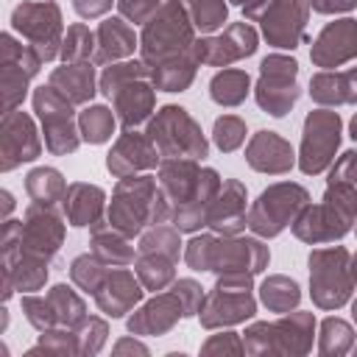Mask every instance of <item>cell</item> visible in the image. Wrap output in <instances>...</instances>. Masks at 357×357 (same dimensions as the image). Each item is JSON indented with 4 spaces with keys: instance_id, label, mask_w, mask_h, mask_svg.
I'll use <instances>...</instances> for the list:
<instances>
[{
    "instance_id": "cell-1",
    "label": "cell",
    "mask_w": 357,
    "mask_h": 357,
    "mask_svg": "<svg viewBox=\"0 0 357 357\" xmlns=\"http://www.w3.org/2000/svg\"><path fill=\"white\" fill-rule=\"evenodd\" d=\"M357 220V178H332L326 181L324 201L315 206H304L293 226V234L304 243H329L343 237Z\"/></svg>"
},
{
    "instance_id": "cell-2",
    "label": "cell",
    "mask_w": 357,
    "mask_h": 357,
    "mask_svg": "<svg viewBox=\"0 0 357 357\" xmlns=\"http://www.w3.org/2000/svg\"><path fill=\"white\" fill-rule=\"evenodd\" d=\"M170 206L159 192V184L151 176H126L117 181V190L109 204V226L126 237L139 234L145 226L165 223Z\"/></svg>"
},
{
    "instance_id": "cell-3",
    "label": "cell",
    "mask_w": 357,
    "mask_h": 357,
    "mask_svg": "<svg viewBox=\"0 0 357 357\" xmlns=\"http://www.w3.org/2000/svg\"><path fill=\"white\" fill-rule=\"evenodd\" d=\"M184 259L192 271L215 273H259L268 265V248L251 237H212L201 234L187 243Z\"/></svg>"
},
{
    "instance_id": "cell-4",
    "label": "cell",
    "mask_w": 357,
    "mask_h": 357,
    "mask_svg": "<svg viewBox=\"0 0 357 357\" xmlns=\"http://www.w3.org/2000/svg\"><path fill=\"white\" fill-rule=\"evenodd\" d=\"M195 39H192V20L187 14V8L181 6V0H167L142 28V61L148 67L173 59L178 53L192 50Z\"/></svg>"
},
{
    "instance_id": "cell-5",
    "label": "cell",
    "mask_w": 357,
    "mask_h": 357,
    "mask_svg": "<svg viewBox=\"0 0 357 357\" xmlns=\"http://www.w3.org/2000/svg\"><path fill=\"white\" fill-rule=\"evenodd\" d=\"M145 134L153 139L156 151L165 159L181 156V159H195L198 162V159L206 156V139H204L198 123L181 106L159 109Z\"/></svg>"
},
{
    "instance_id": "cell-6",
    "label": "cell",
    "mask_w": 357,
    "mask_h": 357,
    "mask_svg": "<svg viewBox=\"0 0 357 357\" xmlns=\"http://www.w3.org/2000/svg\"><path fill=\"white\" fill-rule=\"evenodd\" d=\"M349 259H351L349 251L340 245L318 248L310 254V287H312V301L321 310H337L349 301L354 287Z\"/></svg>"
},
{
    "instance_id": "cell-7",
    "label": "cell",
    "mask_w": 357,
    "mask_h": 357,
    "mask_svg": "<svg viewBox=\"0 0 357 357\" xmlns=\"http://www.w3.org/2000/svg\"><path fill=\"white\" fill-rule=\"evenodd\" d=\"M307 204H310V195L301 184H290V181L273 184L248 209V229L259 237H276L284 226L296 220V215Z\"/></svg>"
},
{
    "instance_id": "cell-8",
    "label": "cell",
    "mask_w": 357,
    "mask_h": 357,
    "mask_svg": "<svg viewBox=\"0 0 357 357\" xmlns=\"http://www.w3.org/2000/svg\"><path fill=\"white\" fill-rule=\"evenodd\" d=\"M312 326L315 318L310 312H290L276 324H254L251 329H245L243 349L251 354H265V351L304 354L312 343Z\"/></svg>"
},
{
    "instance_id": "cell-9",
    "label": "cell",
    "mask_w": 357,
    "mask_h": 357,
    "mask_svg": "<svg viewBox=\"0 0 357 357\" xmlns=\"http://www.w3.org/2000/svg\"><path fill=\"white\" fill-rule=\"evenodd\" d=\"M33 112L42 120V131H45V148L56 156L73 153L81 142V128H75V114H73V103L59 95L50 84L33 89Z\"/></svg>"
},
{
    "instance_id": "cell-10",
    "label": "cell",
    "mask_w": 357,
    "mask_h": 357,
    "mask_svg": "<svg viewBox=\"0 0 357 357\" xmlns=\"http://www.w3.org/2000/svg\"><path fill=\"white\" fill-rule=\"evenodd\" d=\"M11 25L20 31L31 47L42 56V61H50L61 53V11L50 0H36V3H22L11 11Z\"/></svg>"
},
{
    "instance_id": "cell-11",
    "label": "cell",
    "mask_w": 357,
    "mask_h": 357,
    "mask_svg": "<svg viewBox=\"0 0 357 357\" xmlns=\"http://www.w3.org/2000/svg\"><path fill=\"white\" fill-rule=\"evenodd\" d=\"M337 145H340L337 112H329V109L310 112L304 120V137H301V153H298L301 173H307V176L324 173L332 165Z\"/></svg>"
},
{
    "instance_id": "cell-12",
    "label": "cell",
    "mask_w": 357,
    "mask_h": 357,
    "mask_svg": "<svg viewBox=\"0 0 357 357\" xmlns=\"http://www.w3.org/2000/svg\"><path fill=\"white\" fill-rule=\"evenodd\" d=\"M42 56L31 45L14 42L11 33L0 36V95H3V114L14 112V106L25 98L28 78L39 73Z\"/></svg>"
},
{
    "instance_id": "cell-13",
    "label": "cell",
    "mask_w": 357,
    "mask_h": 357,
    "mask_svg": "<svg viewBox=\"0 0 357 357\" xmlns=\"http://www.w3.org/2000/svg\"><path fill=\"white\" fill-rule=\"evenodd\" d=\"M296 75H298V64L296 59L287 56H268L259 64V81H257V103L273 114V117H284L290 112V106L298 98V86H296Z\"/></svg>"
},
{
    "instance_id": "cell-14",
    "label": "cell",
    "mask_w": 357,
    "mask_h": 357,
    "mask_svg": "<svg viewBox=\"0 0 357 357\" xmlns=\"http://www.w3.org/2000/svg\"><path fill=\"white\" fill-rule=\"evenodd\" d=\"M61 240H64V223L56 215V209L45 204H31L22 220V231H20V251L50 262Z\"/></svg>"
},
{
    "instance_id": "cell-15",
    "label": "cell",
    "mask_w": 357,
    "mask_h": 357,
    "mask_svg": "<svg viewBox=\"0 0 357 357\" xmlns=\"http://www.w3.org/2000/svg\"><path fill=\"white\" fill-rule=\"evenodd\" d=\"M42 151V142L36 137L33 120L25 112H6L0 126V167L8 173L22 162L36 159Z\"/></svg>"
},
{
    "instance_id": "cell-16",
    "label": "cell",
    "mask_w": 357,
    "mask_h": 357,
    "mask_svg": "<svg viewBox=\"0 0 357 357\" xmlns=\"http://www.w3.org/2000/svg\"><path fill=\"white\" fill-rule=\"evenodd\" d=\"M257 50V31L248 22H231L220 36H209L192 45L198 61L212 67H229L231 61L251 56Z\"/></svg>"
},
{
    "instance_id": "cell-17",
    "label": "cell",
    "mask_w": 357,
    "mask_h": 357,
    "mask_svg": "<svg viewBox=\"0 0 357 357\" xmlns=\"http://www.w3.org/2000/svg\"><path fill=\"white\" fill-rule=\"evenodd\" d=\"M257 310L254 298H251V290L245 287H223V284H215V290L209 296H204L201 301V324L206 329H215V326H226V324H237V321H245L251 318Z\"/></svg>"
},
{
    "instance_id": "cell-18",
    "label": "cell",
    "mask_w": 357,
    "mask_h": 357,
    "mask_svg": "<svg viewBox=\"0 0 357 357\" xmlns=\"http://www.w3.org/2000/svg\"><path fill=\"white\" fill-rule=\"evenodd\" d=\"M310 0H276L268 14L259 20L262 33L273 47H296L304 39V22H307Z\"/></svg>"
},
{
    "instance_id": "cell-19",
    "label": "cell",
    "mask_w": 357,
    "mask_h": 357,
    "mask_svg": "<svg viewBox=\"0 0 357 357\" xmlns=\"http://www.w3.org/2000/svg\"><path fill=\"white\" fill-rule=\"evenodd\" d=\"M310 59L318 67H326V70L329 67H340V64L357 59V22L351 17L329 22L318 33V39L312 42Z\"/></svg>"
},
{
    "instance_id": "cell-20",
    "label": "cell",
    "mask_w": 357,
    "mask_h": 357,
    "mask_svg": "<svg viewBox=\"0 0 357 357\" xmlns=\"http://www.w3.org/2000/svg\"><path fill=\"white\" fill-rule=\"evenodd\" d=\"M156 162H159V151H156L153 139L148 134H137L128 128L126 134H120V139L109 151L106 167L117 178H126V176H134L137 170L156 167Z\"/></svg>"
},
{
    "instance_id": "cell-21",
    "label": "cell",
    "mask_w": 357,
    "mask_h": 357,
    "mask_svg": "<svg viewBox=\"0 0 357 357\" xmlns=\"http://www.w3.org/2000/svg\"><path fill=\"white\" fill-rule=\"evenodd\" d=\"M201 181V167L195 159H162L159 165V192L165 195V204L170 206V215L181 209L198 190Z\"/></svg>"
},
{
    "instance_id": "cell-22",
    "label": "cell",
    "mask_w": 357,
    "mask_h": 357,
    "mask_svg": "<svg viewBox=\"0 0 357 357\" xmlns=\"http://www.w3.org/2000/svg\"><path fill=\"white\" fill-rule=\"evenodd\" d=\"M206 226L215 229L223 237H234L237 231H243L248 226L245 218V187L234 178L220 184V192L215 195L209 215H206Z\"/></svg>"
},
{
    "instance_id": "cell-23",
    "label": "cell",
    "mask_w": 357,
    "mask_h": 357,
    "mask_svg": "<svg viewBox=\"0 0 357 357\" xmlns=\"http://www.w3.org/2000/svg\"><path fill=\"white\" fill-rule=\"evenodd\" d=\"M245 162L259 173H287L296 162L293 148L287 139H282L276 131H257L245 148Z\"/></svg>"
},
{
    "instance_id": "cell-24",
    "label": "cell",
    "mask_w": 357,
    "mask_h": 357,
    "mask_svg": "<svg viewBox=\"0 0 357 357\" xmlns=\"http://www.w3.org/2000/svg\"><path fill=\"white\" fill-rule=\"evenodd\" d=\"M181 315H184V307H181L178 296L176 293H162L128 318V329L134 335H162V332L173 329V324Z\"/></svg>"
},
{
    "instance_id": "cell-25",
    "label": "cell",
    "mask_w": 357,
    "mask_h": 357,
    "mask_svg": "<svg viewBox=\"0 0 357 357\" xmlns=\"http://www.w3.org/2000/svg\"><path fill=\"white\" fill-rule=\"evenodd\" d=\"M139 298H142V287H139V282L134 279V273H128L126 268L109 271L106 282H103L100 290L95 293L98 307H100L106 315H112V318L126 315Z\"/></svg>"
},
{
    "instance_id": "cell-26",
    "label": "cell",
    "mask_w": 357,
    "mask_h": 357,
    "mask_svg": "<svg viewBox=\"0 0 357 357\" xmlns=\"http://www.w3.org/2000/svg\"><path fill=\"white\" fill-rule=\"evenodd\" d=\"M114 112H117V120L120 126L128 131L139 123H145L153 112V86L145 81V78H134L128 84H123L114 95Z\"/></svg>"
},
{
    "instance_id": "cell-27",
    "label": "cell",
    "mask_w": 357,
    "mask_h": 357,
    "mask_svg": "<svg viewBox=\"0 0 357 357\" xmlns=\"http://www.w3.org/2000/svg\"><path fill=\"white\" fill-rule=\"evenodd\" d=\"M103 201H106V195H103L100 187L75 181V184L67 187V192L61 198V209H64L67 223H73V226H89L92 229L95 223H100Z\"/></svg>"
},
{
    "instance_id": "cell-28",
    "label": "cell",
    "mask_w": 357,
    "mask_h": 357,
    "mask_svg": "<svg viewBox=\"0 0 357 357\" xmlns=\"http://www.w3.org/2000/svg\"><path fill=\"white\" fill-rule=\"evenodd\" d=\"M50 86L70 103H86L95 95V67L89 61H64L50 73Z\"/></svg>"
},
{
    "instance_id": "cell-29",
    "label": "cell",
    "mask_w": 357,
    "mask_h": 357,
    "mask_svg": "<svg viewBox=\"0 0 357 357\" xmlns=\"http://www.w3.org/2000/svg\"><path fill=\"white\" fill-rule=\"evenodd\" d=\"M310 95L321 106H340L357 100V67L346 73H318L310 78Z\"/></svg>"
},
{
    "instance_id": "cell-30",
    "label": "cell",
    "mask_w": 357,
    "mask_h": 357,
    "mask_svg": "<svg viewBox=\"0 0 357 357\" xmlns=\"http://www.w3.org/2000/svg\"><path fill=\"white\" fill-rule=\"evenodd\" d=\"M95 36H98V50H95V61H98V64H106V61L131 56L134 47H137V36H134V31H131L128 22L120 20V17L103 20Z\"/></svg>"
},
{
    "instance_id": "cell-31",
    "label": "cell",
    "mask_w": 357,
    "mask_h": 357,
    "mask_svg": "<svg viewBox=\"0 0 357 357\" xmlns=\"http://www.w3.org/2000/svg\"><path fill=\"white\" fill-rule=\"evenodd\" d=\"M128 240L131 237L120 234L117 229H112L109 223L100 220V223L92 226V243H89V248H92V254L100 262H106L112 268H126L128 262H134V248L128 245Z\"/></svg>"
},
{
    "instance_id": "cell-32",
    "label": "cell",
    "mask_w": 357,
    "mask_h": 357,
    "mask_svg": "<svg viewBox=\"0 0 357 357\" xmlns=\"http://www.w3.org/2000/svg\"><path fill=\"white\" fill-rule=\"evenodd\" d=\"M195 53L187 50V53H178L173 59H165L159 64L151 67V81L156 89H165V92H184L192 78H195Z\"/></svg>"
},
{
    "instance_id": "cell-33",
    "label": "cell",
    "mask_w": 357,
    "mask_h": 357,
    "mask_svg": "<svg viewBox=\"0 0 357 357\" xmlns=\"http://www.w3.org/2000/svg\"><path fill=\"white\" fill-rule=\"evenodd\" d=\"M25 190L31 195L33 204H45L53 206L56 201L64 198L67 192V181L61 178V173L56 167H36L25 176Z\"/></svg>"
},
{
    "instance_id": "cell-34",
    "label": "cell",
    "mask_w": 357,
    "mask_h": 357,
    "mask_svg": "<svg viewBox=\"0 0 357 357\" xmlns=\"http://www.w3.org/2000/svg\"><path fill=\"white\" fill-rule=\"evenodd\" d=\"M248 84H251V78H248L245 70H220L209 81V95L220 106H237V103L245 100Z\"/></svg>"
},
{
    "instance_id": "cell-35",
    "label": "cell",
    "mask_w": 357,
    "mask_h": 357,
    "mask_svg": "<svg viewBox=\"0 0 357 357\" xmlns=\"http://www.w3.org/2000/svg\"><path fill=\"white\" fill-rule=\"evenodd\" d=\"M176 259L165 257V254H139L137 257V276L142 282V287L148 290H162L176 279Z\"/></svg>"
},
{
    "instance_id": "cell-36",
    "label": "cell",
    "mask_w": 357,
    "mask_h": 357,
    "mask_svg": "<svg viewBox=\"0 0 357 357\" xmlns=\"http://www.w3.org/2000/svg\"><path fill=\"white\" fill-rule=\"evenodd\" d=\"M47 298H50V304H53V312H56V321H59L61 329H75V326H81V321L86 318V307H84V301L73 293V287L56 284V287H50Z\"/></svg>"
},
{
    "instance_id": "cell-37",
    "label": "cell",
    "mask_w": 357,
    "mask_h": 357,
    "mask_svg": "<svg viewBox=\"0 0 357 357\" xmlns=\"http://www.w3.org/2000/svg\"><path fill=\"white\" fill-rule=\"evenodd\" d=\"M259 296H262V304L268 310H273V312H290L298 304V298H301L298 284L293 279H287V276H271V279H265Z\"/></svg>"
},
{
    "instance_id": "cell-38",
    "label": "cell",
    "mask_w": 357,
    "mask_h": 357,
    "mask_svg": "<svg viewBox=\"0 0 357 357\" xmlns=\"http://www.w3.org/2000/svg\"><path fill=\"white\" fill-rule=\"evenodd\" d=\"M78 128H81V137L92 145H100L112 137L114 131V114L106 109V106H86L78 117Z\"/></svg>"
},
{
    "instance_id": "cell-39",
    "label": "cell",
    "mask_w": 357,
    "mask_h": 357,
    "mask_svg": "<svg viewBox=\"0 0 357 357\" xmlns=\"http://www.w3.org/2000/svg\"><path fill=\"white\" fill-rule=\"evenodd\" d=\"M70 276H73V282H75L81 290H86V293L95 296V293L100 290V284L106 282L109 268H106V262H100L95 254H81V257L73 259Z\"/></svg>"
},
{
    "instance_id": "cell-40",
    "label": "cell",
    "mask_w": 357,
    "mask_h": 357,
    "mask_svg": "<svg viewBox=\"0 0 357 357\" xmlns=\"http://www.w3.org/2000/svg\"><path fill=\"white\" fill-rule=\"evenodd\" d=\"M95 45H98V36H95L86 25L75 22V25L67 28L59 56H61L64 61H89V59H95V56H92V53H95Z\"/></svg>"
},
{
    "instance_id": "cell-41",
    "label": "cell",
    "mask_w": 357,
    "mask_h": 357,
    "mask_svg": "<svg viewBox=\"0 0 357 357\" xmlns=\"http://www.w3.org/2000/svg\"><path fill=\"white\" fill-rule=\"evenodd\" d=\"M139 254H165L170 259H178L181 254V240L176 226H153L151 231L142 234L139 240Z\"/></svg>"
},
{
    "instance_id": "cell-42",
    "label": "cell",
    "mask_w": 357,
    "mask_h": 357,
    "mask_svg": "<svg viewBox=\"0 0 357 357\" xmlns=\"http://www.w3.org/2000/svg\"><path fill=\"white\" fill-rule=\"evenodd\" d=\"M148 75H151V67H148L145 61L112 64V67H106L103 75H100V92L112 100V95H114L123 84H128V81H134V78H148Z\"/></svg>"
},
{
    "instance_id": "cell-43",
    "label": "cell",
    "mask_w": 357,
    "mask_h": 357,
    "mask_svg": "<svg viewBox=\"0 0 357 357\" xmlns=\"http://www.w3.org/2000/svg\"><path fill=\"white\" fill-rule=\"evenodd\" d=\"M354 343V332L346 321L340 318H326L321 324V354H343Z\"/></svg>"
},
{
    "instance_id": "cell-44",
    "label": "cell",
    "mask_w": 357,
    "mask_h": 357,
    "mask_svg": "<svg viewBox=\"0 0 357 357\" xmlns=\"http://www.w3.org/2000/svg\"><path fill=\"white\" fill-rule=\"evenodd\" d=\"M226 0H190V20L198 31L212 33L226 22Z\"/></svg>"
},
{
    "instance_id": "cell-45",
    "label": "cell",
    "mask_w": 357,
    "mask_h": 357,
    "mask_svg": "<svg viewBox=\"0 0 357 357\" xmlns=\"http://www.w3.org/2000/svg\"><path fill=\"white\" fill-rule=\"evenodd\" d=\"M212 137H215V145L220 151H234L245 142V123L234 114H223L215 120V128H212Z\"/></svg>"
},
{
    "instance_id": "cell-46",
    "label": "cell",
    "mask_w": 357,
    "mask_h": 357,
    "mask_svg": "<svg viewBox=\"0 0 357 357\" xmlns=\"http://www.w3.org/2000/svg\"><path fill=\"white\" fill-rule=\"evenodd\" d=\"M22 310H25V318L39 332H47V329H56L59 326L56 312H53V304H50L47 296H22Z\"/></svg>"
},
{
    "instance_id": "cell-47",
    "label": "cell",
    "mask_w": 357,
    "mask_h": 357,
    "mask_svg": "<svg viewBox=\"0 0 357 357\" xmlns=\"http://www.w3.org/2000/svg\"><path fill=\"white\" fill-rule=\"evenodd\" d=\"M106 324L100 318H84L78 332H75V349L78 354H95L106 343Z\"/></svg>"
},
{
    "instance_id": "cell-48",
    "label": "cell",
    "mask_w": 357,
    "mask_h": 357,
    "mask_svg": "<svg viewBox=\"0 0 357 357\" xmlns=\"http://www.w3.org/2000/svg\"><path fill=\"white\" fill-rule=\"evenodd\" d=\"M173 293L178 296V301H181V307H184V315H195V312L201 310L204 290H201L198 282H192V279H178V282L173 284Z\"/></svg>"
},
{
    "instance_id": "cell-49",
    "label": "cell",
    "mask_w": 357,
    "mask_h": 357,
    "mask_svg": "<svg viewBox=\"0 0 357 357\" xmlns=\"http://www.w3.org/2000/svg\"><path fill=\"white\" fill-rule=\"evenodd\" d=\"M117 8L131 22H148L159 11V0H117Z\"/></svg>"
},
{
    "instance_id": "cell-50",
    "label": "cell",
    "mask_w": 357,
    "mask_h": 357,
    "mask_svg": "<svg viewBox=\"0 0 357 357\" xmlns=\"http://www.w3.org/2000/svg\"><path fill=\"white\" fill-rule=\"evenodd\" d=\"M212 351H231V354H240L243 346H240V340H237L234 332H223V335H215V337L204 346V354H212Z\"/></svg>"
},
{
    "instance_id": "cell-51",
    "label": "cell",
    "mask_w": 357,
    "mask_h": 357,
    "mask_svg": "<svg viewBox=\"0 0 357 357\" xmlns=\"http://www.w3.org/2000/svg\"><path fill=\"white\" fill-rule=\"evenodd\" d=\"M112 3H114V0H73L75 11H78L81 17H86V20L103 17V14L112 8Z\"/></svg>"
},
{
    "instance_id": "cell-52",
    "label": "cell",
    "mask_w": 357,
    "mask_h": 357,
    "mask_svg": "<svg viewBox=\"0 0 357 357\" xmlns=\"http://www.w3.org/2000/svg\"><path fill=\"white\" fill-rule=\"evenodd\" d=\"M310 6L321 14H337V11H349L357 6V0H310Z\"/></svg>"
},
{
    "instance_id": "cell-53",
    "label": "cell",
    "mask_w": 357,
    "mask_h": 357,
    "mask_svg": "<svg viewBox=\"0 0 357 357\" xmlns=\"http://www.w3.org/2000/svg\"><path fill=\"white\" fill-rule=\"evenodd\" d=\"M273 3L276 0H245L243 3V14H245V20H262Z\"/></svg>"
},
{
    "instance_id": "cell-54",
    "label": "cell",
    "mask_w": 357,
    "mask_h": 357,
    "mask_svg": "<svg viewBox=\"0 0 357 357\" xmlns=\"http://www.w3.org/2000/svg\"><path fill=\"white\" fill-rule=\"evenodd\" d=\"M351 279H354V282H357V254H354V257H351Z\"/></svg>"
},
{
    "instance_id": "cell-55",
    "label": "cell",
    "mask_w": 357,
    "mask_h": 357,
    "mask_svg": "<svg viewBox=\"0 0 357 357\" xmlns=\"http://www.w3.org/2000/svg\"><path fill=\"white\" fill-rule=\"evenodd\" d=\"M351 137L357 139V114H354V120H351Z\"/></svg>"
},
{
    "instance_id": "cell-56",
    "label": "cell",
    "mask_w": 357,
    "mask_h": 357,
    "mask_svg": "<svg viewBox=\"0 0 357 357\" xmlns=\"http://www.w3.org/2000/svg\"><path fill=\"white\" fill-rule=\"evenodd\" d=\"M354 321H357V301H354Z\"/></svg>"
},
{
    "instance_id": "cell-57",
    "label": "cell",
    "mask_w": 357,
    "mask_h": 357,
    "mask_svg": "<svg viewBox=\"0 0 357 357\" xmlns=\"http://www.w3.org/2000/svg\"><path fill=\"white\" fill-rule=\"evenodd\" d=\"M231 3H237V6H243V3H245V0H231Z\"/></svg>"
}]
</instances>
